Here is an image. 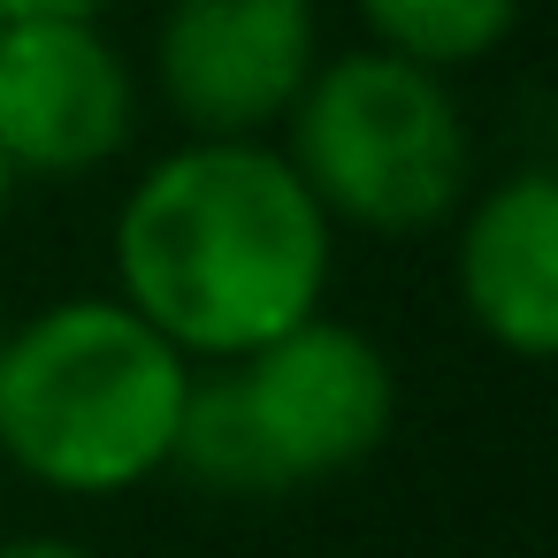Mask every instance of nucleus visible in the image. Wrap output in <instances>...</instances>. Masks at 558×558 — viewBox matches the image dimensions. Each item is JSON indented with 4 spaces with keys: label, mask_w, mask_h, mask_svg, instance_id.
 Masks as SVG:
<instances>
[{
    "label": "nucleus",
    "mask_w": 558,
    "mask_h": 558,
    "mask_svg": "<svg viewBox=\"0 0 558 558\" xmlns=\"http://www.w3.org/2000/svg\"><path fill=\"white\" fill-rule=\"evenodd\" d=\"M276 146L322 215L367 238H428L474 192V123L459 85L367 39L314 62Z\"/></svg>",
    "instance_id": "7ed1b4c3"
},
{
    "label": "nucleus",
    "mask_w": 558,
    "mask_h": 558,
    "mask_svg": "<svg viewBox=\"0 0 558 558\" xmlns=\"http://www.w3.org/2000/svg\"><path fill=\"white\" fill-rule=\"evenodd\" d=\"M108 0H0V24H85Z\"/></svg>",
    "instance_id": "9d476101"
},
{
    "label": "nucleus",
    "mask_w": 558,
    "mask_h": 558,
    "mask_svg": "<svg viewBox=\"0 0 558 558\" xmlns=\"http://www.w3.org/2000/svg\"><path fill=\"white\" fill-rule=\"evenodd\" d=\"M9 207H16V169L0 161V222H9Z\"/></svg>",
    "instance_id": "f8f14e48"
},
{
    "label": "nucleus",
    "mask_w": 558,
    "mask_h": 558,
    "mask_svg": "<svg viewBox=\"0 0 558 558\" xmlns=\"http://www.w3.org/2000/svg\"><path fill=\"white\" fill-rule=\"evenodd\" d=\"M322 54L314 0H161L146 77L184 138H276Z\"/></svg>",
    "instance_id": "39448f33"
},
{
    "label": "nucleus",
    "mask_w": 558,
    "mask_h": 558,
    "mask_svg": "<svg viewBox=\"0 0 558 558\" xmlns=\"http://www.w3.org/2000/svg\"><path fill=\"white\" fill-rule=\"evenodd\" d=\"M192 360L116 291H70L9 322L0 459L47 497H131L169 474Z\"/></svg>",
    "instance_id": "f03ea898"
},
{
    "label": "nucleus",
    "mask_w": 558,
    "mask_h": 558,
    "mask_svg": "<svg viewBox=\"0 0 558 558\" xmlns=\"http://www.w3.org/2000/svg\"><path fill=\"white\" fill-rule=\"evenodd\" d=\"M108 276L192 367H222L329 306L337 222L276 138H184L131 177Z\"/></svg>",
    "instance_id": "f257e3e1"
},
{
    "label": "nucleus",
    "mask_w": 558,
    "mask_h": 558,
    "mask_svg": "<svg viewBox=\"0 0 558 558\" xmlns=\"http://www.w3.org/2000/svg\"><path fill=\"white\" fill-rule=\"evenodd\" d=\"M451 291L505 360L535 367L558 352V177L543 161L474 177L451 215Z\"/></svg>",
    "instance_id": "0eeeda50"
},
{
    "label": "nucleus",
    "mask_w": 558,
    "mask_h": 558,
    "mask_svg": "<svg viewBox=\"0 0 558 558\" xmlns=\"http://www.w3.org/2000/svg\"><path fill=\"white\" fill-rule=\"evenodd\" d=\"M0 352H9V322H0Z\"/></svg>",
    "instance_id": "ddd939ff"
},
{
    "label": "nucleus",
    "mask_w": 558,
    "mask_h": 558,
    "mask_svg": "<svg viewBox=\"0 0 558 558\" xmlns=\"http://www.w3.org/2000/svg\"><path fill=\"white\" fill-rule=\"evenodd\" d=\"M138 70L85 24H0V161L24 177H100L138 138Z\"/></svg>",
    "instance_id": "423d86ee"
},
{
    "label": "nucleus",
    "mask_w": 558,
    "mask_h": 558,
    "mask_svg": "<svg viewBox=\"0 0 558 558\" xmlns=\"http://www.w3.org/2000/svg\"><path fill=\"white\" fill-rule=\"evenodd\" d=\"M520 9L527 0H352L367 47L405 54L421 70H444V77L489 62L520 32Z\"/></svg>",
    "instance_id": "1a4fd4ad"
},
{
    "label": "nucleus",
    "mask_w": 558,
    "mask_h": 558,
    "mask_svg": "<svg viewBox=\"0 0 558 558\" xmlns=\"http://www.w3.org/2000/svg\"><path fill=\"white\" fill-rule=\"evenodd\" d=\"M222 367L238 375V390L253 405V428L268 444L283 497L306 482H337V474L367 466L398 428L390 352L367 329L337 322L329 306L291 322L283 337L253 344L245 360H222Z\"/></svg>",
    "instance_id": "20e7f679"
},
{
    "label": "nucleus",
    "mask_w": 558,
    "mask_h": 558,
    "mask_svg": "<svg viewBox=\"0 0 558 558\" xmlns=\"http://www.w3.org/2000/svg\"><path fill=\"white\" fill-rule=\"evenodd\" d=\"M0 558H93V550H85V543H70V535L24 527V535H0Z\"/></svg>",
    "instance_id": "9b49d317"
},
{
    "label": "nucleus",
    "mask_w": 558,
    "mask_h": 558,
    "mask_svg": "<svg viewBox=\"0 0 558 558\" xmlns=\"http://www.w3.org/2000/svg\"><path fill=\"white\" fill-rule=\"evenodd\" d=\"M169 474L199 482L207 497H283V482L268 466V444L253 428V405H245L230 367H192V398H184V421H177Z\"/></svg>",
    "instance_id": "6e6552de"
}]
</instances>
